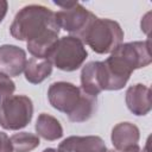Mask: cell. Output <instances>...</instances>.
Listing matches in <instances>:
<instances>
[{"mask_svg":"<svg viewBox=\"0 0 152 152\" xmlns=\"http://www.w3.org/2000/svg\"><path fill=\"white\" fill-rule=\"evenodd\" d=\"M10 32L15 39L26 42L27 50L34 58L46 59L58 40L59 26L50 8L27 5L15 14Z\"/></svg>","mask_w":152,"mask_h":152,"instance_id":"6da1fadb","label":"cell"},{"mask_svg":"<svg viewBox=\"0 0 152 152\" xmlns=\"http://www.w3.org/2000/svg\"><path fill=\"white\" fill-rule=\"evenodd\" d=\"M152 62L150 40L120 44L103 62L106 70V90L122 89L131 74Z\"/></svg>","mask_w":152,"mask_h":152,"instance_id":"7a4b0ae2","label":"cell"},{"mask_svg":"<svg viewBox=\"0 0 152 152\" xmlns=\"http://www.w3.org/2000/svg\"><path fill=\"white\" fill-rule=\"evenodd\" d=\"M48 99L55 109L66 114L72 122L89 120L97 109V97L70 82L52 83L48 90Z\"/></svg>","mask_w":152,"mask_h":152,"instance_id":"3957f363","label":"cell"},{"mask_svg":"<svg viewBox=\"0 0 152 152\" xmlns=\"http://www.w3.org/2000/svg\"><path fill=\"white\" fill-rule=\"evenodd\" d=\"M124 40V31L121 26L110 19L96 18L89 26L82 43L91 48L96 53H112Z\"/></svg>","mask_w":152,"mask_h":152,"instance_id":"277c9868","label":"cell"},{"mask_svg":"<svg viewBox=\"0 0 152 152\" xmlns=\"http://www.w3.org/2000/svg\"><path fill=\"white\" fill-rule=\"evenodd\" d=\"M88 52L81 39L74 36H65L57 40L49 59L52 65L63 71H75L86 61Z\"/></svg>","mask_w":152,"mask_h":152,"instance_id":"5b68a950","label":"cell"},{"mask_svg":"<svg viewBox=\"0 0 152 152\" xmlns=\"http://www.w3.org/2000/svg\"><path fill=\"white\" fill-rule=\"evenodd\" d=\"M62 10L55 12L59 28L65 30L74 37L82 40L93 21L97 18L77 1L55 2Z\"/></svg>","mask_w":152,"mask_h":152,"instance_id":"8992f818","label":"cell"},{"mask_svg":"<svg viewBox=\"0 0 152 152\" xmlns=\"http://www.w3.org/2000/svg\"><path fill=\"white\" fill-rule=\"evenodd\" d=\"M33 115V103L28 96L12 95L0 102V126L18 131L26 127Z\"/></svg>","mask_w":152,"mask_h":152,"instance_id":"52a82bcc","label":"cell"},{"mask_svg":"<svg viewBox=\"0 0 152 152\" xmlns=\"http://www.w3.org/2000/svg\"><path fill=\"white\" fill-rule=\"evenodd\" d=\"M26 52L11 44H5L0 46V74L8 77L19 76L26 65Z\"/></svg>","mask_w":152,"mask_h":152,"instance_id":"ba28073f","label":"cell"},{"mask_svg":"<svg viewBox=\"0 0 152 152\" xmlns=\"http://www.w3.org/2000/svg\"><path fill=\"white\" fill-rule=\"evenodd\" d=\"M81 89L93 96L106 90V70L103 62L87 63L81 71Z\"/></svg>","mask_w":152,"mask_h":152,"instance_id":"9c48e42d","label":"cell"},{"mask_svg":"<svg viewBox=\"0 0 152 152\" xmlns=\"http://www.w3.org/2000/svg\"><path fill=\"white\" fill-rule=\"evenodd\" d=\"M58 150L61 152H106L107 147L97 135H71L59 144Z\"/></svg>","mask_w":152,"mask_h":152,"instance_id":"30bf717a","label":"cell"},{"mask_svg":"<svg viewBox=\"0 0 152 152\" xmlns=\"http://www.w3.org/2000/svg\"><path fill=\"white\" fill-rule=\"evenodd\" d=\"M126 104L138 116L148 114L152 108L151 89L141 83L131 86L126 91Z\"/></svg>","mask_w":152,"mask_h":152,"instance_id":"8fae6325","label":"cell"},{"mask_svg":"<svg viewBox=\"0 0 152 152\" xmlns=\"http://www.w3.org/2000/svg\"><path fill=\"white\" fill-rule=\"evenodd\" d=\"M140 138L139 128L131 122H120L112 129V144L118 151L127 150L138 145Z\"/></svg>","mask_w":152,"mask_h":152,"instance_id":"7c38bea8","label":"cell"},{"mask_svg":"<svg viewBox=\"0 0 152 152\" xmlns=\"http://www.w3.org/2000/svg\"><path fill=\"white\" fill-rule=\"evenodd\" d=\"M36 132L45 140L53 141L63 137V127L61 122L52 115L42 113L36 121Z\"/></svg>","mask_w":152,"mask_h":152,"instance_id":"4fadbf2b","label":"cell"},{"mask_svg":"<svg viewBox=\"0 0 152 152\" xmlns=\"http://www.w3.org/2000/svg\"><path fill=\"white\" fill-rule=\"evenodd\" d=\"M25 78L32 84H38L48 78L52 72V64L49 59H38L31 57L24 68Z\"/></svg>","mask_w":152,"mask_h":152,"instance_id":"5bb4252c","label":"cell"},{"mask_svg":"<svg viewBox=\"0 0 152 152\" xmlns=\"http://www.w3.org/2000/svg\"><path fill=\"white\" fill-rule=\"evenodd\" d=\"M40 144L39 137L28 132H19L11 137V145L14 152H30Z\"/></svg>","mask_w":152,"mask_h":152,"instance_id":"9a60e30c","label":"cell"},{"mask_svg":"<svg viewBox=\"0 0 152 152\" xmlns=\"http://www.w3.org/2000/svg\"><path fill=\"white\" fill-rule=\"evenodd\" d=\"M14 90H15V83L11 80V77L0 74V102L12 96Z\"/></svg>","mask_w":152,"mask_h":152,"instance_id":"2e32d148","label":"cell"},{"mask_svg":"<svg viewBox=\"0 0 152 152\" xmlns=\"http://www.w3.org/2000/svg\"><path fill=\"white\" fill-rule=\"evenodd\" d=\"M0 152H13L11 139L4 132H0Z\"/></svg>","mask_w":152,"mask_h":152,"instance_id":"e0dca14e","label":"cell"},{"mask_svg":"<svg viewBox=\"0 0 152 152\" xmlns=\"http://www.w3.org/2000/svg\"><path fill=\"white\" fill-rule=\"evenodd\" d=\"M7 8H8V2L5 0H0V23L4 20L7 13Z\"/></svg>","mask_w":152,"mask_h":152,"instance_id":"ac0fdd59","label":"cell"},{"mask_svg":"<svg viewBox=\"0 0 152 152\" xmlns=\"http://www.w3.org/2000/svg\"><path fill=\"white\" fill-rule=\"evenodd\" d=\"M120 152H140V147L138 145H135V146H132V147L124 150V151H120Z\"/></svg>","mask_w":152,"mask_h":152,"instance_id":"d6986e66","label":"cell"},{"mask_svg":"<svg viewBox=\"0 0 152 152\" xmlns=\"http://www.w3.org/2000/svg\"><path fill=\"white\" fill-rule=\"evenodd\" d=\"M42 152H61L59 150H56V148H51V147H49V148H45L44 151H42Z\"/></svg>","mask_w":152,"mask_h":152,"instance_id":"ffe728a7","label":"cell"},{"mask_svg":"<svg viewBox=\"0 0 152 152\" xmlns=\"http://www.w3.org/2000/svg\"><path fill=\"white\" fill-rule=\"evenodd\" d=\"M106 152H114V151H112V150H107Z\"/></svg>","mask_w":152,"mask_h":152,"instance_id":"44dd1931","label":"cell"}]
</instances>
